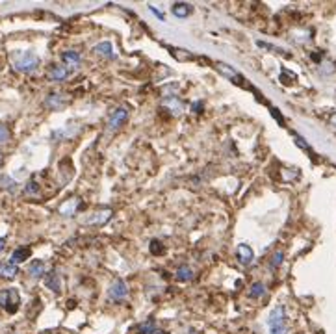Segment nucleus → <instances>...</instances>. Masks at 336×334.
Wrapping results in <instances>:
<instances>
[{"label":"nucleus","mask_w":336,"mask_h":334,"mask_svg":"<svg viewBox=\"0 0 336 334\" xmlns=\"http://www.w3.org/2000/svg\"><path fill=\"white\" fill-rule=\"evenodd\" d=\"M13 67L19 72H34L39 67V58L32 52H15L13 54Z\"/></svg>","instance_id":"obj_1"},{"label":"nucleus","mask_w":336,"mask_h":334,"mask_svg":"<svg viewBox=\"0 0 336 334\" xmlns=\"http://www.w3.org/2000/svg\"><path fill=\"white\" fill-rule=\"evenodd\" d=\"M20 297L15 288H6L0 292V309H4L8 314H15L19 310Z\"/></svg>","instance_id":"obj_2"},{"label":"nucleus","mask_w":336,"mask_h":334,"mask_svg":"<svg viewBox=\"0 0 336 334\" xmlns=\"http://www.w3.org/2000/svg\"><path fill=\"white\" fill-rule=\"evenodd\" d=\"M270 334H288L284 321V306H277L270 314Z\"/></svg>","instance_id":"obj_3"},{"label":"nucleus","mask_w":336,"mask_h":334,"mask_svg":"<svg viewBox=\"0 0 336 334\" xmlns=\"http://www.w3.org/2000/svg\"><path fill=\"white\" fill-rule=\"evenodd\" d=\"M128 295V286L125 280H115V282L112 284V288H110V299L112 301H115V303H121V301H125Z\"/></svg>","instance_id":"obj_4"},{"label":"nucleus","mask_w":336,"mask_h":334,"mask_svg":"<svg viewBox=\"0 0 336 334\" xmlns=\"http://www.w3.org/2000/svg\"><path fill=\"white\" fill-rule=\"evenodd\" d=\"M61 60H63V65L69 69V72L77 71L78 67H80V63H82L80 54H78V52H75V50L63 52V54H61Z\"/></svg>","instance_id":"obj_5"},{"label":"nucleus","mask_w":336,"mask_h":334,"mask_svg":"<svg viewBox=\"0 0 336 334\" xmlns=\"http://www.w3.org/2000/svg\"><path fill=\"white\" fill-rule=\"evenodd\" d=\"M128 119V110L127 108H117L115 112L110 115V121H108V126L112 130L119 129V126H123L125 124V121Z\"/></svg>","instance_id":"obj_6"},{"label":"nucleus","mask_w":336,"mask_h":334,"mask_svg":"<svg viewBox=\"0 0 336 334\" xmlns=\"http://www.w3.org/2000/svg\"><path fill=\"white\" fill-rule=\"evenodd\" d=\"M110 217H112V210L110 208H102V210H97L95 214H91V216L87 217L86 225H104Z\"/></svg>","instance_id":"obj_7"},{"label":"nucleus","mask_w":336,"mask_h":334,"mask_svg":"<svg viewBox=\"0 0 336 334\" xmlns=\"http://www.w3.org/2000/svg\"><path fill=\"white\" fill-rule=\"evenodd\" d=\"M215 69H218L221 74H223L225 78H229V80H232V82H236V84H239L242 86V80H239V74H238V71L236 69H232L230 65H227V63H223V62H215Z\"/></svg>","instance_id":"obj_8"},{"label":"nucleus","mask_w":336,"mask_h":334,"mask_svg":"<svg viewBox=\"0 0 336 334\" xmlns=\"http://www.w3.org/2000/svg\"><path fill=\"white\" fill-rule=\"evenodd\" d=\"M69 76V69L65 65H52L49 69V78L54 80V82H63Z\"/></svg>","instance_id":"obj_9"},{"label":"nucleus","mask_w":336,"mask_h":334,"mask_svg":"<svg viewBox=\"0 0 336 334\" xmlns=\"http://www.w3.org/2000/svg\"><path fill=\"white\" fill-rule=\"evenodd\" d=\"M236 256H238V260L244 264V266H247V264L253 262L255 254H253V249L244 243V245H238V249H236Z\"/></svg>","instance_id":"obj_10"},{"label":"nucleus","mask_w":336,"mask_h":334,"mask_svg":"<svg viewBox=\"0 0 336 334\" xmlns=\"http://www.w3.org/2000/svg\"><path fill=\"white\" fill-rule=\"evenodd\" d=\"M32 251H30V247H17L15 251H13V254H11V264H20V262H26L28 258H30Z\"/></svg>","instance_id":"obj_11"},{"label":"nucleus","mask_w":336,"mask_h":334,"mask_svg":"<svg viewBox=\"0 0 336 334\" xmlns=\"http://www.w3.org/2000/svg\"><path fill=\"white\" fill-rule=\"evenodd\" d=\"M17 273H19V267L15 266V264H11V262H2L0 264V277L2 278H15L17 277Z\"/></svg>","instance_id":"obj_12"},{"label":"nucleus","mask_w":336,"mask_h":334,"mask_svg":"<svg viewBox=\"0 0 336 334\" xmlns=\"http://www.w3.org/2000/svg\"><path fill=\"white\" fill-rule=\"evenodd\" d=\"M67 102V98L63 97V95H58V93H52V95H49L45 100V106H49V108H54V110H60L63 108Z\"/></svg>","instance_id":"obj_13"},{"label":"nucleus","mask_w":336,"mask_h":334,"mask_svg":"<svg viewBox=\"0 0 336 334\" xmlns=\"http://www.w3.org/2000/svg\"><path fill=\"white\" fill-rule=\"evenodd\" d=\"M163 106H165V108H167L171 113H175V115H178V113L184 112V104L180 102V98H177V97L163 98Z\"/></svg>","instance_id":"obj_14"},{"label":"nucleus","mask_w":336,"mask_h":334,"mask_svg":"<svg viewBox=\"0 0 336 334\" xmlns=\"http://www.w3.org/2000/svg\"><path fill=\"white\" fill-rule=\"evenodd\" d=\"M46 288L49 290H52L54 293H60L61 292V280H60V275H58L56 271H51L49 275H46Z\"/></svg>","instance_id":"obj_15"},{"label":"nucleus","mask_w":336,"mask_h":334,"mask_svg":"<svg viewBox=\"0 0 336 334\" xmlns=\"http://www.w3.org/2000/svg\"><path fill=\"white\" fill-rule=\"evenodd\" d=\"M77 210H78V199H69L67 202H63L60 206V214H63V216H75Z\"/></svg>","instance_id":"obj_16"},{"label":"nucleus","mask_w":336,"mask_h":334,"mask_svg":"<svg viewBox=\"0 0 336 334\" xmlns=\"http://www.w3.org/2000/svg\"><path fill=\"white\" fill-rule=\"evenodd\" d=\"M28 273H30L34 278H41L45 275V264L41 262V260H34V262H30V266H28Z\"/></svg>","instance_id":"obj_17"},{"label":"nucleus","mask_w":336,"mask_h":334,"mask_svg":"<svg viewBox=\"0 0 336 334\" xmlns=\"http://www.w3.org/2000/svg\"><path fill=\"white\" fill-rule=\"evenodd\" d=\"M194 11V8L189 4H184V2H178V4L173 6V15L180 17V19H184V17H188L189 13Z\"/></svg>","instance_id":"obj_18"},{"label":"nucleus","mask_w":336,"mask_h":334,"mask_svg":"<svg viewBox=\"0 0 336 334\" xmlns=\"http://www.w3.org/2000/svg\"><path fill=\"white\" fill-rule=\"evenodd\" d=\"M194 278V271H191V267L189 266H180L177 269V280H180V282H188V280H191Z\"/></svg>","instance_id":"obj_19"},{"label":"nucleus","mask_w":336,"mask_h":334,"mask_svg":"<svg viewBox=\"0 0 336 334\" xmlns=\"http://www.w3.org/2000/svg\"><path fill=\"white\" fill-rule=\"evenodd\" d=\"M95 52L101 54V56H106V58H112L113 56V45L110 41H102L95 46Z\"/></svg>","instance_id":"obj_20"},{"label":"nucleus","mask_w":336,"mask_h":334,"mask_svg":"<svg viewBox=\"0 0 336 334\" xmlns=\"http://www.w3.org/2000/svg\"><path fill=\"white\" fill-rule=\"evenodd\" d=\"M156 332H158V327H156V323L151 321V319L138 327V334H156Z\"/></svg>","instance_id":"obj_21"},{"label":"nucleus","mask_w":336,"mask_h":334,"mask_svg":"<svg viewBox=\"0 0 336 334\" xmlns=\"http://www.w3.org/2000/svg\"><path fill=\"white\" fill-rule=\"evenodd\" d=\"M249 295L253 299H260V297H264L266 295V286L262 282H255L253 286H251V292Z\"/></svg>","instance_id":"obj_22"},{"label":"nucleus","mask_w":336,"mask_h":334,"mask_svg":"<svg viewBox=\"0 0 336 334\" xmlns=\"http://www.w3.org/2000/svg\"><path fill=\"white\" fill-rule=\"evenodd\" d=\"M171 52H173V56L177 58V60H180V62H184V60H194V54L188 50H178V48H171Z\"/></svg>","instance_id":"obj_23"},{"label":"nucleus","mask_w":336,"mask_h":334,"mask_svg":"<svg viewBox=\"0 0 336 334\" xmlns=\"http://www.w3.org/2000/svg\"><path fill=\"white\" fill-rule=\"evenodd\" d=\"M25 193H26V195H37V193H39V186H37L36 180H30V182L26 184Z\"/></svg>","instance_id":"obj_24"},{"label":"nucleus","mask_w":336,"mask_h":334,"mask_svg":"<svg viewBox=\"0 0 336 334\" xmlns=\"http://www.w3.org/2000/svg\"><path fill=\"white\" fill-rule=\"evenodd\" d=\"M11 134H10V129L6 126V124L0 123V143H6V141H10Z\"/></svg>","instance_id":"obj_25"},{"label":"nucleus","mask_w":336,"mask_h":334,"mask_svg":"<svg viewBox=\"0 0 336 334\" xmlns=\"http://www.w3.org/2000/svg\"><path fill=\"white\" fill-rule=\"evenodd\" d=\"M151 252H153V254H162L163 252V245L158 242V240L151 242Z\"/></svg>","instance_id":"obj_26"},{"label":"nucleus","mask_w":336,"mask_h":334,"mask_svg":"<svg viewBox=\"0 0 336 334\" xmlns=\"http://www.w3.org/2000/svg\"><path fill=\"white\" fill-rule=\"evenodd\" d=\"M284 260V252H275V256H273V260H271V267H277L280 266V262Z\"/></svg>","instance_id":"obj_27"},{"label":"nucleus","mask_w":336,"mask_h":334,"mask_svg":"<svg viewBox=\"0 0 336 334\" xmlns=\"http://www.w3.org/2000/svg\"><path fill=\"white\" fill-rule=\"evenodd\" d=\"M0 184L4 186V188H13V182H11V178L10 176H0Z\"/></svg>","instance_id":"obj_28"},{"label":"nucleus","mask_w":336,"mask_h":334,"mask_svg":"<svg viewBox=\"0 0 336 334\" xmlns=\"http://www.w3.org/2000/svg\"><path fill=\"white\" fill-rule=\"evenodd\" d=\"M191 112H203V102H201V100H195L194 104H191Z\"/></svg>","instance_id":"obj_29"},{"label":"nucleus","mask_w":336,"mask_h":334,"mask_svg":"<svg viewBox=\"0 0 336 334\" xmlns=\"http://www.w3.org/2000/svg\"><path fill=\"white\" fill-rule=\"evenodd\" d=\"M149 10L153 11V13H154V15H156V17H158L160 21H163V19H165V17H163L162 11H158V10H156V8H154V6H149Z\"/></svg>","instance_id":"obj_30"},{"label":"nucleus","mask_w":336,"mask_h":334,"mask_svg":"<svg viewBox=\"0 0 336 334\" xmlns=\"http://www.w3.org/2000/svg\"><path fill=\"white\" fill-rule=\"evenodd\" d=\"M4 247H6V240H4V238H0V251H2Z\"/></svg>","instance_id":"obj_31"},{"label":"nucleus","mask_w":336,"mask_h":334,"mask_svg":"<svg viewBox=\"0 0 336 334\" xmlns=\"http://www.w3.org/2000/svg\"><path fill=\"white\" fill-rule=\"evenodd\" d=\"M2 165H4V155L0 152V167H2Z\"/></svg>","instance_id":"obj_32"},{"label":"nucleus","mask_w":336,"mask_h":334,"mask_svg":"<svg viewBox=\"0 0 336 334\" xmlns=\"http://www.w3.org/2000/svg\"><path fill=\"white\" fill-rule=\"evenodd\" d=\"M156 334H167V332H165V330H160L158 329V332H156Z\"/></svg>","instance_id":"obj_33"},{"label":"nucleus","mask_w":336,"mask_h":334,"mask_svg":"<svg viewBox=\"0 0 336 334\" xmlns=\"http://www.w3.org/2000/svg\"><path fill=\"white\" fill-rule=\"evenodd\" d=\"M332 123H336V115H334V117H332Z\"/></svg>","instance_id":"obj_34"}]
</instances>
